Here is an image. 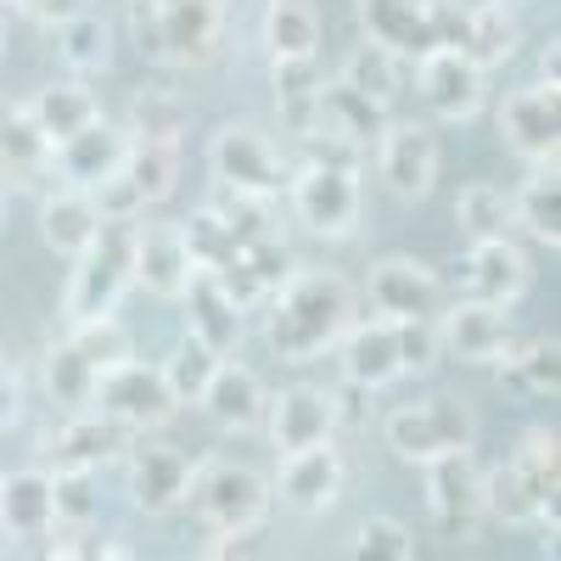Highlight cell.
<instances>
[{
    "mask_svg": "<svg viewBox=\"0 0 561 561\" xmlns=\"http://www.w3.org/2000/svg\"><path fill=\"white\" fill-rule=\"evenodd\" d=\"M135 444V433L113 415H90V410H73V421L57 433V466H84V472H96L107 460H124V449Z\"/></svg>",
    "mask_w": 561,
    "mask_h": 561,
    "instance_id": "cell-28",
    "label": "cell"
},
{
    "mask_svg": "<svg viewBox=\"0 0 561 561\" xmlns=\"http://www.w3.org/2000/svg\"><path fill=\"white\" fill-rule=\"evenodd\" d=\"M287 197L298 225H309L314 237H354L365 219V192H359V169L348 163H298L287 174Z\"/></svg>",
    "mask_w": 561,
    "mask_h": 561,
    "instance_id": "cell-5",
    "label": "cell"
},
{
    "mask_svg": "<svg viewBox=\"0 0 561 561\" xmlns=\"http://www.w3.org/2000/svg\"><path fill=\"white\" fill-rule=\"evenodd\" d=\"M180 304H185V325H192V337H203L214 354H230L242 343V314L248 309L225 293V280L214 270H192Z\"/></svg>",
    "mask_w": 561,
    "mask_h": 561,
    "instance_id": "cell-22",
    "label": "cell"
},
{
    "mask_svg": "<svg viewBox=\"0 0 561 561\" xmlns=\"http://www.w3.org/2000/svg\"><path fill=\"white\" fill-rule=\"evenodd\" d=\"M45 158H51V140L39 135L28 102H0V169L12 174H28V169H45Z\"/></svg>",
    "mask_w": 561,
    "mask_h": 561,
    "instance_id": "cell-40",
    "label": "cell"
},
{
    "mask_svg": "<svg viewBox=\"0 0 561 561\" xmlns=\"http://www.w3.org/2000/svg\"><path fill=\"white\" fill-rule=\"evenodd\" d=\"M12 7L28 12V18H39V23H57V18L73 12V0H12Z\"/></svg>",
    "mask_w": 561,
    "mask_h": 561,
    "instance_id": "cell-51",
    "label": "cell"
},
{
    "mask_svg": "<svg viewBox=\"0 0 561 561\" xmlns=\"http://www.w3.org/2000/svg\"><path fill=\"white\" fill-rule=\"evenodd\" d=\"M0 62H7V18H0Z\"/></svg>",
    "mask_w": 561,
    "mask_h": 561,
    "instance_id": "cell-53",
    "label": "cell"
},
{
    "mask_svg": "<svg viewBox=\"0 0 561 561\" xmlns=\"http://www.w3.org/2000/svg\"><path fill=\"white\" fill-rule=\"evenodd\" d=\"M129 248H135V219H102L96 242H90L73 264V280H68V325L73 320H90V314H118V298L135 287L129 280Z\"/></svg>",
    "mask_w": 561,
    "mask_h": 561,
    "instance_id": "cell-4",
    "label": "cell"
},
{
    "mask_svg": "<svg viewBox=\"0 0 561 561\" xmlns=\"http://www.w3.org/2000/svg\"><path fill=\"white\" fill-rule=\"evenodd\" d=\"M264 45H270V57H314L320 51V12L309 0H270Z\"/></svg>",
    "mask_w": 561,
    "mask_h": 561,
    "instance_id": "cell-36",
    "label": "cell"
},
{
    "mask_svg": "<svg viewBox=\"0 0 561 561\" xmlns=\"http://www.w3.org/2000/svg\"><path fill=\"white\" fill-rule=\"evenodd\" d=\"M51 511H57V528H90L96 523V472H84V466H57L51 472Z\"/></svg>",
    "mask_w": 561,
    "mask_h": 561,
    "instance_id": "cell-44",
    "label": "cell"
},
{
    "mask_svg": "<svg viewBox=\"0 0 561 561\" xmlns=\"http://www.w3.org/2000/svg\"><path fill=\"white\" fill-rule=\"evenodd\" d=\"M57 57L73 73H102L113 62V28L96 12H68L57 18Z\"/></svg>",
    "mask_w": 561,
    "mask_h": 561,
    "instance_id": "cell-37",
    "label": "cell"
},
{
    "mask_svg": "<svg viewBox=\"0 0 561 561\" xmlns=\"http://www.w3.org/2000/svg\"><path fill=\"white\" fill-rule=\"evenodd\" d=\"M129 34L152 62H208L225 34V0H129Z\"/></svg>",
    "mask_w": 561,
    "mask_h": 561,
    "instance_id": "cell-2",
    "label": "cell"
},
{
    "mask_svg": "<svg viewBox=\"0 0 561 561\" xmlns=\"http://www.w3.org/2000/svg\"><path fill=\"white\" fill-rule=\"evenodd\" d=\"M455 225L466 230V242H489V237H511V197L500 192V185L489 180H472V185H460V197H455Z\"/></svg>",
    "mask_w": 561,
    "mask_h": 561,
    "instance_id": "cell-39",
    "label": "cell"
},
{
    "mask_svg": "<svg viewBox=\"0 0 561 561\" xmlns=\"http://www.w3.org/2000/svg\"><path fill=\"white\" fill-rule=\"evenodd\" d=\"M500 382L517 388V393H534V399H556L561 388V348L556 337H534V343H511V354L500 359Z\"/></svg>",
    "mask_w": 561,
    "mask_h": 561,
    "instance_id": "cell-35",
    "label": "cell"
},
{
    "mask_svg": "<svg viewBox=\"0 0 561 561\" xmlns=\"http://www.w3.org/2000/svg\"><path fill=\"white\" fill-rule=\"evenodd\" d=\"M39 377H45V393H51L57 410H90V404H96V377H102V370L90 365L73 343H57L51 354H45Z\"/></svg>",
    "mask_w": 561,
    "mask_h": 561,
    "instance_id": "cell-38",
    "label": "cell"
},
{
    "mask_svg": "<svg viewBox=\"0 0 561 561\" xmlns=\"http://www.w3.org/2000/svg\"><path fill=\"white\" fill-rule=\"evenodd\" d=\"M348 483V460L343 449L325 438V444H304V449H280V472H275V494L287 500L298 517H325Z\"/></svg>",
    "mask_w": 561,
    "mask_h": 561,
    "instance_id": "cell-11",
    "label": "cell"
},
{
    "mask_svg": "<svg viewBox=\"0 0 561 561\" xmlns=\"http://www.w3.org/2000/svg\"><path fill=\"white\" fill-rule=\"evenodd\" d=\"M382 124H388V107L370 102L365 90H354L348 79L320 84V96H314V129L343 135V140H354V147H370V140L382 135Z\"/></svg>",
    "mask_w": 561,
    "mask_h": 561,
    "instance_id": "cell-29",
    "label": "cell"
},
{
    "mask_svg": "<svg viewBox=\"0 0 561 561\" xmlns=\"http://www.w3.org/2000/svg\"><path fill=\"white\" fill-rule=\"evenodd\" d=\"M393 337H399V365L404 377H421L444 359V343H438V314H404L393 320Z\"/></svg>",
    "mask_w": 561,
    "mask_h": 561,
    "instance_id": "cell-48",
    "label": "cell"
},
{
    "mask_svg": "<svg viewBox=\"0 0 561 561\" xmlns=\"http://www.w3.org/2000/svg\"><path fill=\"white\" fill-rule=\"evenodd\" d=\"M348 325H354V293H348L343 275L298 270L270 293L264 337L287 365H309L325 348H337V337L348 332Z\"/></svg>",
    "mask_w": 561,
    "mask_h": 561,
    "instance_id": "cell-1",
    "label": "cell"
},
{
    "mask_svg": "<svg viewBox=\"0 0 561 561\" xmlns=\"http://www.w3.org/2000/svg\"><path fill=\"white\" fill-rule=\"evenodd\" d=\"M0 225H7V185H0Z\"/></svg>",
    "mask_w": 561,
    "mask_h": 561,
    "instance_id": "cell-54",
    "label": "cell"
},
{
    "mask_svg": "<svg viewBox=\"0 0 561 561\" xmlns=\"http://www.w3.org/2000/svg\"><path fill=\"white\" fill-rule=\"evenodd\" d=\"M192 270L197 264L180 242V225H135V248H129V280L135 287H147L163 304H180Z\"/></svg>",
    "mask_w": 561,
    "mask_h": 561,
    "instance_id": "cell-18",
    "label": "cell"
},
{
    "mask_svg": "<svg viewBox=\"0 0 561 561\" xmlns=\"http://www.w3.org/2000/svg\"><path fill=\"white\" fill-rule=\"evenodd\" d=\"M483 517H494L505 528H528V523L556 528V505L523 478L517 460H500L483 472Z\"/></svg>",
    "mask_w": 561,
    "mask_h": 561,
    "instance_id": "cell-27",
    "label": "cell"
},
{
    "mask_svg": "<svg viewBox=\"0 0 561 561\" xmlns=\"http://www.w3.org/2000/svg\"><path fill=\"white\" fill-rule=\"evenodd\" d=\"M51 472H7L0 478V534L7 539H51Z\"/></svg>",
    "mask_w": 561,
    "mask_h": 561,
    "instance_id": "cell-26",
    "label": "cell"
},
{
    "mask_svg": "<svg viewBox=\"0 0 561 561\" xmlns=\"http://www.w3.org/2000/svg\"><path fill=\"white\" fill-rule=\"evenodd\" d=\"M511 225L528 230L539 248H561V180H556V158L534 163V174L523 180V192L511 197Z\"/></svg>",
    "mask_w": 561,
    "mask_h": 561,
    "instance_id": "cell-30",
    "label": "cell"
},
{
    "mask_svg": "<svg viewBox=\"0 0 561 561\" xmlns=\"http://www.w3.org/2000/svg\"><path fill=\"white\" fill-rule=\"evenodd\" d=\"M415 84H421L427 113L444 118V124H466V118H478V107H483V68L466 51H455V45L421 51L415 57Z\"/></svg>",
    "mask_w": 561,
    "mask_h": 561,
    "instance_id": "cell-13",
    "label": "cell"
},
{
    "mask_svg": "<svg viewBox=\"0 0 561 561\" xmlns=\"http://www.w3.org/2000/svg\"><path fill=\"white\" fill-rule=\"evenodd\" d=\"M354 18L359 34L399 51L404 62L433 51V18H427V0H354Z\"/></svg>",
    "mask_w": 561,
    "mask_h": 561,
    "instance_id": "cell-23",
    "label": "cell"
},
{
    "mask_svg": "<svg viewBox=\"0 0 561 561\" xmlns=\"http://www.w3.org/2000/svg\"><path fill=\"white\" fill-rule=\"evenodd\" d=\"M382 438L399 460H433L444 449H472L478 438V415L460 399H421V404H399L382 421Z\"/></svg>",
    "mask_w": 561,
    "mask_h": 561,
    "instance_id": "cell-6",
    "label": "cell"
},
{
    "mask_svg": "<svg viewBox=\"0 0 561 561\" xmlns=\"http://www.w3.org/2000/svg\"><path fill=\"white\" fill-rule=\"evenodd\" d=\"M365 293H370V309L393 314V320H404V314H438L444 309L438 275L421 264V259H410V253H388V259L370 264Z\"/></svg>",
    "mask_w": 561,
    "mask_h": 561,
    "instance_id": "cell-17",
    "label": "cell"
},
{
    "mask_svg": "<svg viewBox=\"0 0 561 561\" xmlns=\"http://www.w3.org/2000/svg\"><path fill=\"white\" fill-rule=\"evenodd\" d=\"M523 466V478L556 505V489H561V444H556V433L550 427H534V433H523V444H517V455H511Z\"/></svg>",
    "mask_w": 561,
    "mask_h": 561,
    "instance_id": "cell-47",
    "label": "cell"
},
{
    "mask_svg": "<svg viewBox=\"0 0 561 561\" xmlns=\"http://www.w3.org/2000/svg\"><path fill=\"white\" fill-rule=\"evenodd\" d=\"M18 421H23V382L12 365H0V433L18 427Z\"/></svg>",
    "mask_w": 561,
    "mask_h": 561,
    "instance_id": "cell-50",
    "label": "cell"
},
{
    "mask_svg": "<svg viewBox=\"0 0 561 561\" xmlns=\"http://www.w3.org/2000/svg\"><path fill=\"white\" fill-rule=\"evenodd\" d=\"M185 124H192V113H185V102L174 96V90H140V96L129 102V135L135 140H174L180 147Z\"/></svg>",
    "mask_w": 561,
    "mask_h": 561,
    "instance_id": "cell-43",
    "label": "cell"
},
{
    "mask_svg": "<svg viewBox=\"0 0 561 561\" xmlns=\"http://www.w3.org/2000/svg\"><path fill=\"white\" fill-rule=\"evenodd\" d=\"M343 79L354 84V90H365L370 102H393L399 90H404V57L399 51H388V45H377V39H365L359 51L343 62Z\"/></svg>",
    "mask_w": 561,
    "mask_h": 561,
    "instance_id": "cell-41",
    "label": "cell"
},
{
    "mask_svg": "<svg viewBox=\"0 0 561 561\" xmlns=\"http://www.w3.org/2000/svg\"><path fill=\"white\" fill-rule=\"evenodd\" d=\"M96 230H102V208L90 192H79V185H62V192H51L39 203V242L57 259H79L96 242Z\"/></svg>",
    "mask_w": 561,
    "mask_h": 561,
    "instance_id": "cell-25",
    "label": "cell"
},
{
    "mask_svg": "<svg viewBox=\"0 0 561 561\" xmlns=\"http://www.w3.org/2000/svg\"><path fill=\"white\" fill-rule=\"evenodd\" d=\"M208 169L219 174V185L230 192H248V197H280L287 192V158L280 147L259 129V124H225L208 140Z\"/></svg>",
    "mask_w": 561,
    "mask_h": 561,
    "instance_id": "cell-7",
    "label": "cell"
},
{
    "mask_svg": "<svg viewBox=\"0 0 561 561\" xmlns=\"http://www.w3.org/2000/svg\"><path fill=\"white\" fill-rule=\"evenodd\" d=\"M28 113H34L39 135H45V140H51V147H57L62 135L84 129L90 118H102V102L90 96V90H84L79 79H62V84H45V90H34Z\"/></svg>",
    "mask_w": 561,
    "mask_h": 561,
    "instance_id": "cell-33",
    "label": "cell"
},
{
    "mask_svg": "<svg viewBox=\"0 0 561 561\" xmlns=\"http://www.w3.org/2000/svg\"><path fill=\"white\" fill-rule=\"evenodd\" d=\"M438 129L433 124H415V118H388L382 135H377V174L382 185L399 197V203H421L433 192V180H438Z\"/></svg>",
    "mask_w": 561,
    "mask_h": 561,
    "instance_id": "cell-10",
    "label": "cell"
},
{
    "mask_svg": "<svg viewBox=\"0 0 561 561\" xmlns=\"http://www.w3.org/2000/svg\"><path fill=\"white\" fill-rule=\"evenodd\" d=\"M219 359H225V354H214L203 337L185 332V337L174 343V354L158 365V370H163V382H169V393H174V404H197L203 388H208V377L219 370Z\"/></svg>",
    "mask_w": 561,
    "mask_h": 561,
    "instance_id": "cell-42",
    "label": "cell"
},
{
    "mask_svg": "<svg viewBox=\"0 0 561 561\" xmlns=\"http://www.w3.org/2000/svg\"><path fill=\"white\" fill-rule=\"evenodd\" d=\"M124 472H129V500L147 517H169V511L185 505V489H192L197 460L185 455L180 444H129L124 449Z\"/></svg>",
    "mask_w": 561,
    "mask_h": 561,
    "instance_id": "cell-12",
    "label": "cell"
},
{
    "mask_svg": "<svg viewBox=\"0 0 561 561\" xmlns=\"http://www.w3.org/2000/svg\"><path fill=\"white\" fill-rule=\"evenodd\" d=\"M124 147H129V135L124 129H113L107 118H90L84 129H73V135H62L57 147H51V163L68 185H79V192H90V185H102L118 163H124Z\"/></svg>",
    "mask_w": 561,
    "mask_h": 561,
    "instance_id": "cell-21",
    "label": "cell"
},
{
    "mask_svg": "<svg viewBox=\"0 0 561 561\" xmlns=\"http://www.w3.org/2000/svg\"><path fill=\"white\" fill-rule=\"evenodd\" d=\"M343 348V382L354 393H382L404 377L399 365V337H393V314H370V320H354L348 332L337 337Z\"/></svg>",
    "mask_w": 561,
    "mask_h": 561,
    "instance_id": "cell-16",
    "label": "cell"
},
{
    "mask_svg": "<svg viewBox=\"0 0 561 561\" xmlns=\"http://www.w3.org/2000/svg\"><path fill=\"white\" fill-rule=\"evenodd\" d=\"M264 421H270V438L275 449H304V444H325L337 433V393L325 388H280L270 404H264Z\"/></svg>",
    "mask_w": 561,
    "mask_h": 561,
    "instance_id": "cell-20",
    "label": "cell"
},
{
    "mask_svg": "<svg viewBox=\"0 0 561 561\" xmlns=\"http://www.w3.org/2000/svg\"><path fill=\"white\" fill-rule=\"evenodd\" d=\"M359 561H410L415 556V539H410V528L404 523H393V517H365L359 528H354V545H348Z\"/></svg>",
    "mask_w": 561,
    "mask_h": 561,
    "instance_id": "cell-49",
    "label": "cell"
},
{
    "mask_svg": "<svg viewBox=\"0 0 561 561\" xmlns=\"http://www.w3.org/2000/svg\"><path fill=\"white\" fill-rule=\"evenodd\" d=\"M421 472H427V511L438 534L472 539L483 523V466L472 460V449H444L421 460Z\"/></svg>",
    "mask_w": 561,
    "mask_h": 561,
    "instance_id": "cell-8",
    "label": "cell"
},
{
    "mask_svg": "<svg viewBox=\"0 0 561 561\" xmlns=\"http://www.w3.org/2000/svg\"><path fill=\"white\" fill-rule=\"evenodd\" d=\"M180 242H185V253H192L197 270H219L230 253H237V237L225 230V219L214 208H197L192 219H185L180 225Z\"/></svg>",
    "mask_w": 561,
    "mask_h": 561,
    "instance_id": "cell-46",
    "label": "cell"
},
{
    "mask_svg": "<svg viewBox=\"0 0 561 561\" xmlns=\"http://www.w3.org/2000/svg\"><path fill=\"white\" fill-rule=\"evenodd\" d=\"M517 45H523V23H517V12H505L500 0H483V7H472L460 51L472 57L483 73H489V68H505L511 57H517Z\"/></svg>",
    "mask_w": 561,
    "mask_h": 561,
    "instance_id": "cell-32",
    "label": "cell"
},
{
    "mask_svg": "<svg viewBox=\"0 0 561 561\" xmlns=\"http://www.w3.org/2000/svg\"><path fill=\"white\" fill-rule=\"evenodd\" d=\"M197 404H203V415L214 421L219 433H248V427H259V421H264L270 393H264V382L253 377L248 365H230V354H225Z\"/></svg>",
    "mask_w": 561,
    "mask_h": 561,
    "instance_id": "cell-24",
    "label": "cell"
},
{
    "mask_svg": "<svg viewBox=\"0 0 561 561\" xmlns=\"http://www.w3.org/2000/svg\"><path fill=\"white\" fill-rule=\"evenodd\" d=\"M275 489L259 466L248 460H203L192 472V489H185V505L203 517L208 534H259L264 511H270Z\"/></svg>",
    "mask_w": 561,
    "mask_h": 561,
    "instance_id": "cell-3",
    "label": "cell"
},
{
    "mask_svg": "<svg viewBox=\"0 0 561 561\" xmlns=\"http://www.w3.org/2000/svg\"><path fill=\"white\" fill-rule=\"evenodd\" d=\"M259 545H253V528L248 534H214V545H208V556H253Z\"/></svg>",
    "mask_w": 561,
    "mask_h": 561,
    "instance_id": "cell-52",
    "label": "cell"
},
{
    "mask_svg": "<svg viewBox=\"0 0 561 561\" xmlns=\"http://www.w3.org/2000/svg\"><path fill=\"white\" fill-rule=\"evenodd\" d=\"M118 174L140 192V203L152 208V203H163L174 192V180H180V147H174V140H135L129 135Z\"/></svg>",
    "mask_w": 561,
    "mask_h": 561,
    "instance_id": "cell-34",
    "label": "cell"
},
{
    "mask_svg": "<svg viewBox=\"0 0 561 561\" xmlns=\"http://www.w3.org/2000/svg\"><path fill=\"white\" fill-rule=\"evenodd\" d=\"M68 343H73L90 365H96V370H107V365H118V359H129V354H135V343H129V332H124V320H118V314H90V320H73Z\"/></svg>",
    "mask_w": 561,
    "mask_h": 561,
    "instance_id": "cell-45",
    "label": "cell"
},
{
    "mask_svg": "<svg viewBox=\"0 0 561 561\" xmlns=\"http://www.w3.org/2000/svg\"><path fill=\"white\" fill-rule=\"evenodd\" d=\"M96 404H102V415L124 421L129 433H152V427H163V421H174V410H180L169 382H163V370L140 365L135 354L107 365L96 377Z\"/></svg>",
    "mask_w": 561,
    "mask_h": 561,
    "instance_id": "cell-9",
    "label": "cell"
},
{
    "mask_svg": "<svg viewBox=\"0 0 561 561\" xmlns=\"http://www.w3.org/2000/svg\"><path fill=\"white\" fill-rule=\"evenodd\" d=\"M500 140L523 163H550L561 147V84H523L500 102Z\"/></svg>",
    "mask_w": 561,
    "mask_h": 561,
    "instance_id": "cell-14",
    "label": "cell"
},
{
    "mask_svg": "<svg viewBox=\"0 0 561 561\" xmlns=\"http://www.w3.org/2000/svg\"><path fill=\"white\" fill-rule=\"evenodd\" d=\"M438 343L460 365H500L511 354V343H517V332H511V309L505 304H483V298H460L455 309L438 314Z\"/></svg>",
    "mask_w": 561,
    "mask_h": 561,
    "instance_id": "cell-15",
    "label": "cell"
},
{
    "mask_svg": "<svg viewBox=\"0 0 561 561\" xmlns=\"http://www.w3.org/2000/svg\"><path fill=\"white\" fill-rule=\"evenodd\" d=\"M270 84H275V107H280V124L287 135H304L314 129V96H320V62L314 57H270Z\"/></svg>",
    "mask_w": 561,
    "mask_h": 561,
    "instance_id": "cell-31",
    "label": "cell"
},
{
    "mask_svg": "<svg viewBox=\"0 0 561 561\" xmlns=\"http://www.w3.org/2000/svg\"><path fill=\"white\" fill-rule=\"evenodd\" d=\"M528 253L511 242V237H489V242H472L466 248V264H460V287L466 298H483V304H517L528 293Z\"/></svg>",
    "mask_w": 561,
    "mask_h": 561,
    "instance_id": "cell-19",
    "label": "cell"
}]
</instances>
